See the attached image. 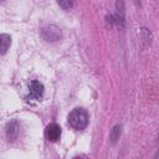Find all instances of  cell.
<instances>
[{"label": "cell", "instance_id": "obj_1", "mask_svg": "<svg viewBox=\"0 0 159 159\" xmlns=\"http://www.w3.org/2000/svg\"><path fill=\"white\" fill-rule=\"evenodd\" d=\"M68 124L75 129H84L88 124V113L83 108H75L68 114Z\"/></svg>", "mask_w": 159, "mask_h": 159}, {"label": "cell", "instance_id": "obj_2", "mask_svg": "<svg viewBox=\"0 0 159 159\" xmlns=\"http://www.w3.org/2000/svg\"><path fill=\"white\" fill-rule=\"evenodd\" d=\"M41 36L43 40H46L48 42H55L62 37V32H61L60 27H57L55 25H50V26H45L41 29Z\"/></svg>", "mask_w": 159, "mask_h": 159}, {"label": "cell", "instance_id": "obj_3", "mask_svg": "<svg viewBox=\"0 0 159 159\" xmlns=\"http://www.w3.org/2000/svg\"><path fill=\"white\" fill-rule=\"evenodd\" d=\"M29 91H30L29 98H31V99H40V98L43 96L45 88H43V84H42L40 81L34 80V81L30 82Z\"/></svg>", "mask_w": 159, "mask_h": 159}, {"label": "cell", "instance_id": "obj_4", "mask_svg": "<svg viewBox=\"0 0 159 159\" xmlns=\"http://www.w3.org/2000/svg\"><path fill=\"white\" fill-rule=\"evenodd\" d=\"M45 134H46V138L50 140V142H57L61 137V128L58 124L56 123H51L46 127V130H45Z\"/></svg>", "mask_w": 159, "mask_h": 159}, {"label": "cell", "instance_id": "obj_5", "mask_svg": "<svg viewBox=\"0 0 159 159\" xmlns=\"http://www.w3.org/2000/svg\"><path fill=\"white\" fill-rule=\"evenodd\" d=\"M20 132V124L17 120H11L6 124V137L10 142H14Z\"/></svg>", "mask_w": 159, "mask_h": 159}, {"label": "cell", "instance_id": "obj_6", "mask_svg": "<svg viewBox=\"0 0 159 159\" xmlns=\"http://www.w3.org/2000/svg\"><path fill=\"white\" fill-rule=\"evenodd\" d=\"M0 42H1V55H5V52L7 51V48L10 47L11 43V37L7 34H2L0 36Z\"/></svg>", "mask_w": 159, "mask_h": 159}, {"label": "cell", "instance_id": "obj_7", "mask_svg": "<svg viewBox=\"0 0 159 159\" xmlns=\"http://www.w3.org/2000/svg\"><path fill=\"white\" fill-rule=\"evenodd\" d=\"M120 130H122V125H114L112 132H111V142L112 143H116L118 139H119V135H120Z\"/></svg>", "mask_w": 159, "mask_h": 159}, {"label": "cell", "instance_id": "obj_8", "mask_svg": "<svg viewBox=\"0 0 159 159\" xmlns=\"http://www.w3.org/2000/svg\"><path fill=\"white\" fill-rule=\"evenodd\" d=\"M57 4L63 9V10H70L73 6V0H57Z\"/></svg>", "mask_w": 159, "mask_h": 159}]
</instances>
